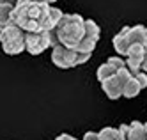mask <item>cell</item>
<instances>
[{"label":"cell","instance_id":"5b68a950","mask_svg":"<svg viewBox=\"0 0 147 140\" xmlns=\"http://www.w3.org/2000/svg\"><path fill=\"white\" fill-rule=\"evenodd\" d=\"M59 45L55 28L41 32H25V50L30 55H41L45 50Z\"/></svg>","mask_w":147,"mask_h":140},{"label":"cell","instance_id":"277c9868","mask_svg":"<svg viewBox=\"0 0 147 140\" xmlns=\"http://www.w3.org/2000/svg\"><path fill=\"white\" fill-rule=\"evenodd\" d=\"M0 45L7 55H18L25 50V30L14 23L0 27Z\"/></svg>","mask_w":147,"mask_h":140},{"label":"cell","instance_id":"3957f363","mask_svg":"<svg viewBox=\"0 0 147 140\" xmlns=\"http://www.w3.org/2000/svg\"><path fill=\"white\" fill-rule=\"evenodd\" d=\"M92 53L87 51H78L75 48H67L64 45H57L51 48V62L60 69H69L85 64L90 59Z\"/></svg>","mask_w":147,"mask_h":140},{"label":"cell","instance_id":"d6986e66","mask_svg":"<svg viewBox=\"0 0 147 140\" xmlns=\"http://www.w3.org/2000/svg\"><path fill=\"white\" fill-rule=\"evenodd\" d=\"M144 128H145V133H147V122H145V124H144Z\"/></svg>","mask_w":147,"mask_h":140},{"label":"cell","instance_id":"8992f818","mask_svg":"<svg viewBox=\"0 0 147 140\" xmlns=\"http://www.w3.org/2000/svg\"><path fill=\"white\" fill-rule=\"evenodd\" d=\"M129 76H131V71L124 66V68H121L117 73H115L113 76L103 80L101 82V87H103L105 94H107L110 99H119V98H122L124 85H126V82L129 80Z\"/></svg>","mask_w":147,"mask_h":140},{"label":"cell","instance_id":"6da1fadb","mask_svg":"<svg viewBox=\"0 0 147 140\" xmlns=\"http://www.w3.org/2000/svg\"><path fill=\"white\" fill-rule=\"evenodd\" d=\"M62 11L46 2H30V0H16L11 23L18 25L25 32L51 30L62 18Z\"/></svg>","mask_w":147,"mask_h":140},{"label":"cell","instance_id":"9a60e30c","mask_svg":"<svg viewBox=\"0 0 147 140\" xmlns=\"http://www.w3.org/2000/svg\"><path fill=\"white\" fill-rule=\"evenodd\" d=\"M83 140H98V133L96 131H89L83 135Z\"/></svg>","mask_w":147,"mask_h":140},{"label":"cell","instance_id":"7c38bea8","mask_svg":"<svg viewBox=\"0 0 147 140\" xmlns=\"http://www.w3.org/2000/svg\"><path fill=\"white\" fill-rule=\"evenodd\" d=\"M126 140H147V133H145L144 122L133 121L131 124H128V130H126Z\"/></svg>","mask_w":147,"mask_h":140},{"label":"cell","instance_id":"ac0fdd59","mask_svg":"<svg viewBox=\"0 0 147 140\" xmlns=\"http://www.w3.org/2000/svg\"><path fill=\"white\" fill-rule=\"evenodd\" d=\"M30 2H46L48 4V0H30Z\"/></svg>","mask_w":147,"mask_h":140},{"label":"cell","instance_id":"ffe728a7","mask_svg":"<svg viewBox=\"0 0 147 140\" xmlns=\"http://www.w3.org/2000/svg\"><path fill=\"white\" fill-rule=\"evenodd\" d=\"M51 2H57V0H48V4H51Z\"/></svg>","mask_w":147,"mask_h":140},{"label":"cell","instance_id":"5bb4252c","mask_svg":"<svg viewBox=\"0 0 147 140\" xmlns=\"http://www.w3.org/2000/svg\"><path fill=\"white\" fill-rule=\"evenodd\" d=\"M13 9H14V4H0V27L11 23Z\"/></svg>","mask_w":147,"mask_h":140},{"label":"cell","instance_id":"30bf717a","mask_svg":"<svg viewBox=\"0 0 147 140\" xmlns=\"http://www.w3.org/2000/svg\"><path fill=\"white\" fill-rule=\"evenodd\" d=\"M124 66H126V60L121 59V55H117V57H108V60L105 62V64H101V66L98 68L96 76H98L99 82H103V80H107V78L113 76V74L117 73L121 68H124Z\"/></svg>","mask_w":147,"mask_h":140},{"label":"cell","instance_id":"e0dca14e","mask_svg":"<svg viewBox=\"0 0 147 140\" xmlns=\"http://www.w3.org/2000/svg\"><path fill=\"white\" fill-rule=\"evenodd\" d=\"M140 71L147 73V45H145V57H144V62H142V68H140Z\"/></svg>","mask_w":147,"mask_h":140},{"label":"cell","instance_id":"7a4b0ae2","mask_svg":"<svg viewBox=\"0 0 147 140\" xmlns=\"http://www.w3.org/2000/svg\"><path fill=\"white\" fill-rule=\"evenodd\" d=\"M59 45L67 48H75L85 36V18L80 14H62L60 21L55 27Z\"/></svg>","mask_w":147,"mask_h":140},{"label":"cell","instance_id":"52a82bcc","mask_svg":"<svg viewBox=\"0 0 147 140\" xmlns=\"http://www.w3.org/2000/svg\"><path fill=\"white\" fill-rule=\"evenodd\" d=\"M99 34H101V28L96 21L92 20H85V36L80 41V45L76 46L78 51H87V53H92L94 48H96L98 41H99Z\"/></svg>","mask_w":147,"mask_h":140},{"label":"cell","instance_id":"9c48e42d","mask_svg":"<svg viewBox=\"0 0 147 140\" xmlns=\"http://www.w3.org/2000/svg\"><path fill=\"white\" fill-rule=\"evenodd\" d=\"M145 57V45H131L128 53H126V68H128L131 73L140 71L142 62Z\"/></svg>","mask_w":147,"mask_h":140},{"label":"cell","instance_id":"ba28073f","mask_svg":"<svg viewBox=\"0 0 147 140\" xmlns=\"http://www.w3.org/2000/svg\"><path fill=\"white\" fill-rule=\"evenodd\" d=\"M147 87V73L144 71H136V73H131L129 80L126 82L124 85V91H122V98H128V99H133L135 96H138L142 89Z\"/></svg>","mask_w":147,"mask_h":140},{"label":"cell","instance_id":"4fadbf2b","mask_svg":"<svg viewBox=\"0 0 147 140\" xmlns=\"http://www.w3.org/2000/svg\"><path fill=\"white\" fill-rule=\"evenodd\" d=\"M112 43H113V48H115V51H117V55L126 57V53H128V50H129V43H128V39H126V34H124L122 28L119 30V34L113 37Z\"/></svg>","mask_w":147,"mask_h":140},{"label":"cell","instance_id":"8fae6325","mask_svg":"<svg viewBox=\"0 0 147 140\" xmlns=\"http://www.w3.org/2000/svg\"><path fill=\"white\" fill-rule=\"evenodd\" d=\"M126 39L131 45H147V27L135 25V27H122Z\"/></svg>","mask_w":147,"mask_h":140},{"label":"cell","instance_id":"2e32d148","mask_svg":"<svg viewBox=\"0 0 147 140\" xmlns=\"http://www.w3.org/2000/svg\"><path fill=\"white\" fill-rule=\"evenodd\" d=\"M55 140H78V138H75V137H71V135H67V133H62V135H59Z\"/></svg>","mask_w":147,"mask_h":140}]
</instances>
